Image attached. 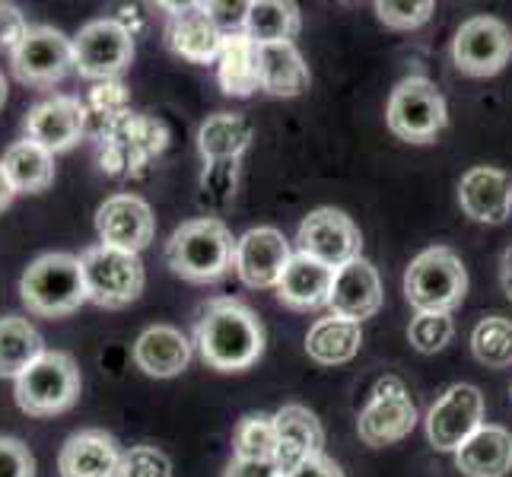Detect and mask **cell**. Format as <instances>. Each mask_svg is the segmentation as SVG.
Listing matches in <instances>:
<instances>
[{"instance_id":"33","label":"cell","mask_w":512,"mask_h":477,"mask_svg":"<svg viewBox=\"0 0 512 477\" xmlns=\"http://www.w3.org/2000/svg\"><path fill=\"white\" fill-rule=\"evenodd\" d=\"M86 109V131L99 137L105 128H112L118 118H125L131 112V93L121 80H105L96 83L90 96L83 99Z\"/></svg>"},{"instance_id":"18","label":"cell","mask_w":512,"mask_h":477,"mask_svg":"<svg viewBox=\"0 0 512 477\" xmlns=\"http://www.w3.org/2000/svg\"><path fill=\"white\" fill-rule=\"evenodd\" d=\"M169 13L166 45L191 64H217L226 35L204 13V4H163Z\"/></svg>"},{"instance_id":"47","label":"cell","mask_w":512,"mask_h":477,"mask_svg":"<svg viewBox=\"0 0 512 477\" xmlns=\"http://www.w3.org/2000/svg\"><path fill=\"white\" fill-rule=\"evenodd\" d=\"M7 102V80H4V70H0V109H4Z\"/></svg>"},{"instance_id":"39","label":"cell","mask_w":512,"mask_h":477,"mask_svg":"<svg viewBox=\"0 0 512 477\" xmlns=\"http://www.w3.org/2000/svg\"><path fill=\"white\" fill-rule=\"evenodd\" d=\"M121 477H172V462L156 446H131Z\"/></svg>"},{"instance_id":"13","label":"cell","mask_w":512,"mask_h":477,"mask_svg":"<svg viewBox=\"0 0 512 477\" xmlns=\"http://www.w3.org/2000/svg\"><path fill=\"white\" fill-rule=\"evenodd\" d=\"M16 80L29 86H55L74 70V39L55 26H29L26 39L10 55Z\"/></svg>"},{"instance_id":"31","label":"cell","mask_w":512,"mask_h":477,"mask_svg":"<svg viewBox=\"0 0 512 477\" xmlns=\"http://www.w3.org/2000/svg\"><path fill=\"white\" fill-rule=\"evenodd\" d=\"M0 163H4L16 194H39L55 182V153H48L26 137L10 144Z\"/></svg>"},{"instance_id":"6","label":"cell","mask_w":512,"mask_h":477,"mask_svg":"<svg viewBox=\"0 0 512 477\" xmlns=\"http://www.w3.org/2000/svg\"><path fill=\"white\" fill-rule=\"evenodd\" d=\"M468 293V271L446 245L420 252L404 271V296L417 312H452Z\"/></svg>"},{"instance_id":"22","label":"cell","mask_w":512,"mask_h":477,"mask_svg":"<svg viewBox=\"0 0 512 477\" xmlns=\"http://www.w3.org/2000/svg\"><path fill=\"white\" fill-rule=\"evenodd\" d=\"M328 309H331V315L350 318V322L373 318L382 309V280L373 264L366 258H357L334 271Z\"/></svg>"},{"instance_id":"38","label":"cell","mask_w":512,"mask_h":477,"mask_svg":"<svg viewBox=\"0 0 512 477\" xmlns=\"http://www.w3.org/2000/svg\"><path fill=\"white\" fill-rule=\"evenodd\" d=\"M433 4L430 0H401V4H395V0H379L376 4V16L388 26V29H417L423 26L433 16Z\"/></svg>"},{"instance_id":"10","label":"cell","mask_w":512,"mask_h":477,"mask_svg":"<svg viewBox=\"0 0 512 477\" xmlns=\"http://www.w3.org/2000/svg\"><path fill=\"white\" fill-rule=\"evenodd\" d=\"M417 404L411 401L408 385H404L398 376H382L373 388V398L360 411L357 420V433L366 446L382 449L401 443L417 427Z\"/></svg>"},{"instance_id":"3","label":"cell","mask_w":512,"mask_h":477,"mask_svg":"<svg viewBox=\"0 0 512 477\" xmlns=\"http://www.w3.org/2000/svg\"><path fill=\"white\" fill-rule=\"evenodd\" d=\"M99 166L109 179H140L169 147V128L163 118L128 112L99 137Z\"/></svg>"},{"instance_id":"42","label":"cell","mask_w":512,"mask_h":477,"mask_svg":"<svg viewBox=\"0 0 512 477\" xmlns=\"http://www.w3.org/2000/svg\"><path fill=\"white\" fill-rule=\"evenodd\" d=\"M29 32V23L23 10L16 4H0V51H16V45H20L26 39Z\"/></svg>"},{"instance_id":"41","label":"cell","mask_w":512,"mask_h":477,"mask_svg":"<svg viewBox=\"0 0 512 477\" xmlns=\"http://www.w3.org/2000/svg\"><path fill=\"white\" fill-rule=\"evenodd\" d=\"M0 477H35L29 446L13 436H0Z\"/></svg>"},{"instance_id":"36","label":"cell","mask_w":512,"mask_h":477,"mask_svg":"<svg viewBox=\"0 0 512 477\" xmlns=\"http://www.w3.org/2000/svg\"><path fill=\"white\" fill-rule=\"evenodd\" d=\"M239 185V159H217V163H204L201 172V194L198 201L210 214H220L236 198Z\"/></svg>"},{"instance_id":"26","label":"cell","mask_w":512,"mask_h":477,"mask_svg":"<svg viewBox=\"0 0 512 477\" xmlns=\"http://www.w3.org/2000/svg\"><path fill=\"white\" fill-rule=\"evenodd\" d=\"M258 45L249 39V35H226L223 39V51L217 61V80L220 90L226 96H252L255 90H261V58H258Z\"/></svg>"},{"instance_id":"20","label":"cell","mask_w":512,"mask_h":477,"mask_svg":"<svg viewBox=\"0 0 512 477\" xmlns=\"http://www.w3.org/2000/svg\"><path fill=\"white\" fill-rule=\"evenodd\" d=\"M458 204L471 220L500 226L512 214V179L503 169L474 166L458 182Z\"/></svg>"},{"instance_id":"1","label":"cell","mask_w":512,"mask_h":477,"mask_svg":"<svg viewBox=\"0 0 512 477\" xmlns=\"http://www.w3.org/2000/svg\"><path fill=\"white\" fill-rule=\"evenodd\" d=\"M194 344L210 369L242 373L261 360L264 328L258 315L239 299H210L201 309L198 328H194Z\"/></svg>"},{"instance_id":"27","label":"cell","mask_w":512,"mask_h":477,"mask_svg":"<svg viewBox=\"0 0 512 477\" xmlns=\"http://www.w3.org/2000/svg\"><path fill=\"white\" fill-rule=\"evenodd\" d=\"M360 344H363L360 322H350V318H341V315L319 318L306 334V353H309V360H315L319 366L350 363L360 353Z\"/></svg>"},{"instance_id":"44","label":"cell","mask_w":512,"mask_h":477,"mask_svg":"<svg viewBox=\"0 0 512 477\" xmlns=\"http://www.w3.org/2000/svg\"><path fill=\"white\" fill-rule=\"evenodd\" d=\"M226 477H280L274 462H255V458H233Z\"/></svg>"},{"instance_id":"23","label":"cell","mask_w":512,"mask_h":477,"mask_svg":"<svg viewBox=\"0 0 512 477\" xmlns=\"http://www.w3.org/2000/svg\"><path fill=\"white\" fill-rule=\"evenodd\" d=\"M331 287H334V271L328 264L296 252L277 284V299L293 312H309L328 306Z\"/></svg>"},{"instance_id":"29","label":"cell","mask_w":512,"mask_h":477,"mask_svg":"<svg viewBox=\"0 0 512 477\" xmlns=\"http://www.w3.org/2000/svg\"><path fill=\"white\" fill-rule=\"evenodd\" d=\"M45 353L42 334L29 318L4 315L0 318V379H20L26 369Z\"/></svg>"},{"instance_id":"4","label":"cell","mask_w":512,"mask_h":477,"mask_svg":"<svg viewBox=\"0 0 512 477\" xmlns=\"http://www.w3.org/2000/svg\"><path fill=\"white\" fill-rule=\"evenodd\" d=\"M20 299L32 315L61 318L77 312L86 299V280L77 255L48 252L39 255L20 280Z\"/></svg>"},{"instance_id":"32","label":"cell","mask_w":512,"mask_h":477,"mask_svg":"<svg viewBox=\"0 0 512 477\" xmlns=\"http://www.w3.org/2000/svg\"><path fill=\"white\" fill-rule=\"evenodd\" d=\"M299 7L287 4V0H258L249 10V23H245V35L258 45H287L299 32Z\"/></svg>"},{"instance_id":"12","label":"cell","mask_w":512,"mask_h":477,"mask_svg":"<svg viewBox=\"0 0 512 477\" xmlns=\"http://www.w3.org/2000/svg\"><path fill=\"white\" fill-rule=\"evenodd\" d=\"M512 58V32L497 16H471L455 32L452 61L468 77H493Z\"/></svg>"},{"instance_id":"46","label":"cell","mask_w":512,"mask_h":477,"mask_svg":"<svg viewBox=\"0 0 512 477\" xmlns=\"http://www.w3.org/2000/svg\"><path fill=\"white\" fill-rule=\"evenodd\" d=\"M500 280H503V293L509 296L512 303V245L503 252V264H500Z\"/></svg>"},{"instance_id":"2","label":"cell","mask_w":512,"mask_h":477,"mask_svg":"<svg viewBox=\"0 0 512 477\" xmlns=\"http://www.w3.org/2000/svg\"><path fill=\"white\" fill-rule=\"evenodd\" d=\"M236 258V239L217 217H198L182 223L166 242V264L172 274L191 284H214Z\"/></svg>"},{"instance_id":"11","label":"cell","mask_w":512,"mask_h":477,"mask_svg":"<svg viewBox=\"0 0 512 477\" xmlns=\"http://www.w3.org/2000/svg\"><path fill=\"white\" fill-rule=\"evenodd\" d=\"M360 249H363V236H360L357 223H353L344 210L319 207L299 223L296 252L328 264L331 271H338V268H344V264L357 261Z\"/></svg>"},{"instance_id":"19","label":"cell","mask_w":512,"mask_h":477,"mask_svg":"<svg viewBox=\"0 0 512 477\" xmlns=\"http://www.w3.org/2000/svg\"><path fill=\"white\" fill-rule=\"evenodd\" d=\"M61 477H121L125 452L105 430H80L67 439L58 455Z\"/></svg>"},{"instance_id":"35","label":"cell","mask_w":512,"mask_h":477,"mask_svg":"<svg viewBox=\"0 0 512 477\" xmlns=\"http://www.w3.org/2000/svg\"><path fill=\"white\" fill-rule=\"evenodd\" d=\"M236 458H255V462H274L277 455V430H274V417L268 414H249L239 420L236 436Z\"/></svg>"},{"instance_id":"43","label":"cell","mask_w":512,"mask_h":477,"mask_svg":"<svg viewBox=\"0 0 512 477\" xmlns=\"http://www.w3.org/2000/svg\"><path fill=\"white\" fill-rule=\"evenodd\" d=\"M284 477H344V471L338 468V462H331V458H328L325 452H319V455L306 458L303 465L293 468V471L284 474Z\"/></svg>"},{"instance_id":"45","label":"cell","mask_w":512,"mask_h":477,"mask_svg":"<svg viewBox=\"0 0 512 477\" xmlns=\"http://www.w3.org/2000/svg\"><path fill=\"white\" fill-rule=\"evenodd\" d=\"M13 198H16V188H13V182H10V175H7L4 163H0V210H7V207L13 204Z\"/></svg>"},{"instance_id":"5","label":"cell","mask_w":512,"mask_h":477,"mask_svg":"<svg viewBox=\"0 0 512 477\" xmlns=\"http://www.w3.org/2000/svg\"><path fill=\"white\" fill-rule=\"evenodd\" d=\"M80 366L64 350H45L26 373L16 379V404L29 417H55L64 414L80 398Z\"/></svg>"},{"instance_id":"16","label":"cell","mask_w":512,"mask_h":477,"mask_svg":"<svg viewBox=\"0 0 512 477\" xmlns=\"http://www.w3.org/2000/svg\"><path fill=\"white\" fill-rule=\"evenodd\" d=\"M96 233L102 245L140 255L156 236V217L137 194H112L96 210Z\"/></svg>"},{"instance_id":"21","label":"cell","mask_w":512,"mask_h":477,"mask_svg":"<svg viewBox=\"0 0 512 477\" xmlns=\"http://www.w3.org/2000/svg\"><path fill=\"white\" fill-rule=\"evenodd\" d=\"M274 430H277V455L274 465L280 477L299 468L306 458L319 455L325 446V430L319 417H315L303 404H287L274 414Z\"/></svg>"},{"instance_id":"15","label":"cell","mask_w":512,"mask_h":477,"mask_svg":"<svg viewBox=\"0 0 512 477\" xmlns=\"http://www.w3.org/2000/svg\"><path fill=\"white\" fill-rule=\"evenodd\" d=\"M290 258H293V252H290V242L284 239V233L274 226H258V229H249L242 239H236L233 268L245 287H252V290L274 287L277 290Z\"/></svg>"},{"instance_id":"34","label":"cell","mask_w":512,"mask_h":477,"mask_svg":"<svg viewBox=\"0 0 512 477\" xmlns=\"http://www.w3.org/2000/svg\"><path fill=\"white\" fill-rule=\"evenodd\" d=\"M471 350L484 366L506 369L512 366V322L503 315L481 318L471 331Z\"/></svg>"},{"instance_id":"48","label":"cell","mask_w":512,"mask_h":477,"mask_svg":"<svg viewBox=\"0 0 512 477\" xmlns=\"http://www.w3.org/2000/svg\"><path fill=\"white\" fill-rule=\"evenodd\" d=\"M509 398H512V388H509Z\"/></svg>"},{"instance_id":"9","label":"cell","mask_w":512,"mask_h":477,"mask_svg":"<svg viewBox=\"0 0 512 477\" xmlns=\"http://www.w3.org/2000/svg\"><path fill=\"white\" fill-rule=\"evenodd\" d=\"M134 61V32L118 16L86 23L74 39V70L86 80H118Z\"/></svg>"},{"instance_id":"17","label":"cell","mask_w":512,"mask_h":477,"mask_svg":"<svg viewBox=\"0 0 512 477\" xmlns=\"http://www.w3.org/2000/svg\"><path fill=\"white\" fill-rule=\"evenodd\" d=\"M26 140L48 153H64L86 134V109L77 96H51L35 102L23 118Z\"/></svg>"},{"instance_id":"14","label":"cell","mask_w":512,"mask_h":477,"mask_svg":"<svg viewBox=\"0 0 512 477\" xmlns=\"http://www.w3.org/2000/svg\"><path fill=\"white\" fill-rule=\"evenodd\" d=\"M481 427H484V395L481 388L465 382L446 388L443 398L427 414V439L439 452H458Z\"/></svg>"},{"instance_id":"25","label":"cell","mask_w":512,"mask_h":477,"mask_svg":"<svg viewBox=\"0 0 512 477\" xmlns=\"http://www.w3.org/2000/svg\"><path fill=\"white\" fill-rule=\"evenodd\" d=\"M455 465L465 477H506L512 471V433L506 427H484L455 452Z\"/></svg>"},{"instance_id":"24","label":"cell","mask_w":512,"mask_h":477,"mask_svg":"<svg viewBox=\"0 0 512 477\" xmlns=\"http://www.w3.org/2000/svg\"><path fill=\"white\" fill-rule=\"evenodd\" d=\"M134 363L153 379H172L188 369L191 363V344L188 338L172 325H153L137 338L134 344Z\"/></svg>"},{"instance_id":"8","label":"cell","mask_w":512,"mask_h":477,"mask_svg":"<svg viewBox=\"0 0 512 477\" xmlns=\"http://www.w3.org/2000/svg\"><path fill=\"white\" fill-rule=\"evenodd\" d=\"M385 121H388V131L398 140L430 144L449 121L446 99L436 90V83H430L427 77H408L395 86L392 96H388Z\"/></svg>"},{"instance_id":"30","label":"cell","mask_w":512,"mask_h":477,"mask_svg":"<svg viewBox=\"0 0 512 477\" xmlns=\"http://www.w3.org/2000/svg\"><path fill=\"white\" fill-rule=\"evenodd\" d=\"M252 144V125L239 112H217L198 128V150L204 163L217 159H239Z\"/></svg>"},{"instance_id":"40","label":"cell","mask_w":512,"mask_h":477,"mask_svg":"<svg viewBox=\"0 0 512 477\" xmlns=\"http://www.w3.org/2000/svg\"><path fill=\"white\" fill-rule=\"evenodd\" d=\"M249 10L252 4H242V0H236V4L233 0H210V4H204V13L223 35H242L245 23H249Z\"/></svg>"},{"instance_id":"37","label":"cell","mask_w":512,"mask_h":477,"mask_svg":"<svg viewBox=\"0 0 512 477\" xmlns=\"http://www.w3.org/2000/svg\"><path fill=\"white\" fill-rule=\"evenodd\" d=\"M455 334V322L449 312H417L408 325V341L420 353H439Z\"/></svg>"},{"instance_id":"28","label":"cell","mask_w":512,"mask_h":477,"mask_svg":"<svg viewBox=\"0 0 512 477\" xmlns=\"http://www.w3.org/2000/svg\"><path fill=\"white\" fill-rule=\"evenodd\" d=\"M258 58H261V90L264 93L280 96V99H293L309 90V80H312L309 67L293 42L264 45L258 51Z\"/></svg>"},{"instance_id":"7","label":"cell","mask_w":512,"mask_h":477,"mask_svg":"<svg viewBox=\"0 0 512 477\" xmlns=\"http://www.w3.org/2000/svg\"><path fill=\"white\" fill-rule=\"evenodd\" d=\"M80 268L86 280V296L102 309H125L137 303L147 284V271L140 255L112 249V245L102 242L80 255Z\"/></svg>"}]
</instances>
